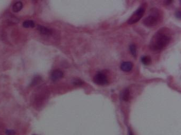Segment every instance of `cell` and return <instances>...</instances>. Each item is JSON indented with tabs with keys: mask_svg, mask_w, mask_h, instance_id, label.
<instances>
[{
	"mask_svg": "<svg viewBox=\"0 0 181 135\" xmlns=\"http://www.w3.org/2000/svg\"><path fill=\"white\" fill-rule=\"evenodd\" d=\"M176 17L178 18H181V12H180V11H178V12L176 13Z\"/></svg>",
	"mask_w": 181,
	"mask_h": 135,
	"instance_id": "2e32d148",
	"label": "cell"
},
{
	"mask_svg": "<svg viewBox=\"0 0 181 135\" xmlns=\"http://www.w3.org/2000/svg\"><path fill=\"white\" fill-rule=\"evenodd\" d=\"M141 62L144 65H149L151 62L150 58L148 56H144L141 58Z\"/></svg>",
	"mask_w": 181,
	"mask_h": 135,
	"instance_id": "8fae6325",
	"label": "cell"
},
{
	"mask_svg": "<svg viewBox=\"0 0 181 135\" xmlns=\"http://www.w3.org/2000/svg\"><path fill=\"white\" fill-rule=\"evenodd\" d=\"M38 30L40 32V33H42L43 35L49 36L52 33L51 30L48 29V28H47V27H44V26H42V25L38 26Z\"/></svg>",
	"mask_w": 181,
	"mask_h": 135,
	"instance_id": "52a82bcc",
	"label": "cell"
},
{
	"mask_svg": "<svg viewBox=\"0 0 181 135\" xmlns=\"http://www.w3.org/2000/svg\"><path fill=\"white\" fill-rule=\"evenodd\" d=\"M94 82L99 86H105L108 84V80L106 74L103 72H98L94 78Z\"/></svg>",
	"mask_w": 181,
	"mask_h": 135,
	"instance_id": "277c9868",
	"label": "cell"
},
{
	"mask_svg": "<svg viewBox=\"0 0 181 135\" xmlns=\"http://www.w3.org/2000/svg\"><path fill=\"white\" fill-rule=\"evenodd\" d=\"M63 76V73L60 70H55L51 74V79L53 81H58L61 79Z\"/></svg>",
	"mask_w": 181,
	"mask_h": 135,
	"instance_id": "5b68a950",
	"label": "cell"
},
{
	"mask_svg": "<svg viewBox=\"0 0 181 135\" xmlns=\"http://www.w3.org/2000/svg\"><path fill=\"white\" fill-rule=\"evenodd\" d=\"M22 6H23V5H22V2H20V1L17 2L15 3L14 5H13V11L15 12H19L22 9Z\"/></svg>",
	"mask_w": 181,
	"mask_h": 135,
	"instance_id": "9c48e42d",
	"label": "cell"
},
{
	"mask_svg": "<svg viewBox=\"0 0 181 135\" xmlns=\"http://www.w3.org/2000/svg\"><path fill=\"white\" fill-rule=\"evenodd\" d=\"M40 80H41V78L40 77H37L34 78V80H33V82H32L31 84H32V85H36V84H37L38 82H40Z\"/></svg>",
	"mask_w": 181,
	"mask_h": 135,
	"instance_id": "4fadbf2b",
	"label": "cell"
},
{
	"mask_svg": "<svg viewBox=\"0 0 181 135\" xmlns=\"http://www.w3.org/2000/svg\"><path fill=\"white\" fill-rule=\"evenodd\" d=\"M121 69L124 72H129L132 70L133 64L131 62H123L121 65Z\"/></svg>",
	"mask_w": 181,
	"mask_h": 135,
	"instance_id": "8992f818",
	"label": "cell"
},
{
	"mask_svg": "<svg viewBox=\"0 0 181 135\" xmlns=\"http://www.w3.org/2000/svg\"><path fill=\"white\" fill-rule=\"evenodd\" d=\"M129 135H133L132 132H131L130 130H129Z\"/></svg>",
	"mask_w": 181,
	"mask_h": 135,
	"instance_id": "ac0fdd59",
	"label": "cell"
},
{
	"mask_svg": "<svg viewBox=\"0 0 181 135\" xmlns=\"http://www.w3.org/2000/svg\"><path fill=\"white\" fill-rule=\"evenodd\" d=\"M130 98V91L128 89H125L121 93V99L124 101H127Z\"/></svg>",
	"mask_w": 181,
	"mask_h": 135,
	"instance_id": "ba28073f",
	"label": "cell"
},
{
	"mask_svg": "<svg viewBox=\"0 0 181 135\" xmlns=\"http://www.w3.org/2000/svg\"><path fill=\"white\" fill-rule=\"evenodd\" d=\"M162 14L159 10L153 9L151 11L149 15L144 18L143 23L146 27H155L160 22Z\"/></svg>",
	"mask_w": 181,
	"mask_h": 135,
	"instance_id": "7a4b0ae2",
	"label": "cell"
},
{
	"mask_svg": "<svg viewBox=\"0 0 181 135\" xmlns=\"http://www.w3.org/2000/svg\"><path fill=\"white\" fill-rule=\"evenodd\" d=\"M74 85H77V86H80V85H82L83 84V82L81 81V80L77 79V80H74Z\"/></svg>",
	"mask_w": 181,
	"mask_h": 135,
	"instance_id": "5bb4252c",
	"label": "cell"
},
{
	"mask_svg": "<svg viewBox=\"0 0 181 135\" xmlns=\"http://www.w3.org/2000/svg\"><path fill=\"white\" fill-rule=\"evenodd\" d=\"M6 133L7 135H15V132L12 130H7Z\"/></svg>",
	"mask_w": 181,
	"mask_h": 135,
	"instance_id": "9a60e30c",
	"label": "cell"
},
{
	"mask_svg": "<svg viewBox=\"0 0 181 135\" xmlns=\"http://www.w3.org/2000/svg\"><path fill=\"white\" fill-rule=\"evenodd\" d=\"M35 23L32 20H27L23 23V27L26 28L28 27H35Z\"/></svg>",
	"mask_w": 181,
	"mask_h": 135,
	"instance_id": "30bf717a",
	"label": "cell"
},
{
	"mask_svg": "<svg viewBox=\"0 0 181 135\" xmlns=\"http://www.w3.org/2000/svg\"><path fill=\"white\" fill-rule=\"evenodd\" d=\"M171 36L168 29H162L155 33L151 39L150 48L153 51H162L169 45Z\"/></svg>",
	"mask_w": 181,
	"mask_h": 135,
	"instance_id": "6da1fadb",
	"label": "cell"
},
{
	"mask_svg": "<svg viewBox=\"0 0 181 135\" xmlns=\"http://www.w3.org/2000/svg\"><path fill=\"white\" fill-rule=\"evenodd\" d=\"M166 4H167V5H169L170 3H171L172 2V1H166Z\"/></svg>",
	"mask_w": 181,
	"mask_h": 135,
	"instance_id": "e0dca14e",
	"label": "cell"
},
{
	"mask_svg": "<svg viewBox=\"0 0 181 135\" xmlns=\"http://www.w3.org/2000/svg\"><path fill=\"white\" fill-rule=\"evenodd\" d=\"M129 49H130V51L131 52L132 56L134 57H136V56H137V48H136L135 45L133 44L131 45L129 47Z\"/></svg>",
	"mask_w": 181,
	"mask_h": 135,
	"instance_id": "7c38bea8",
	"label": "cell"
},
{
	"mask_svg": "<svg viewBox=\"0 0 181 135\" xmlns=\"http://www.w3.org/2000/svg\"><path fill=\"white\" fill-rule=\"evenodd\" d=\"M145 8L144 6H140L134 12L128 20V23L133 24L138 22L144 15Z\"/></svg>",
	"mask_w": 181,
	"mask_h": 135,
	"instance_id": "3957f363",
	"label": "cell"
}]
</instances>
